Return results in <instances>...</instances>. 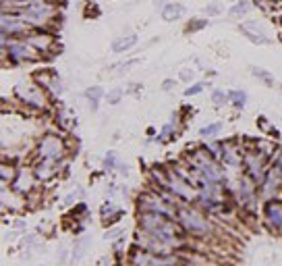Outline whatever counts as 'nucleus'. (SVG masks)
Returning a JSON list of instances; mask_svg holds the SVG:
<instances>
[{
	"label": "nucleus",
	"mask_w": 282,
	"mask_h": 266,
	"mask_svg": "<svg viewBox=\"0 0 282 266\" xmlns=\"http://www.w3.org/2000/svg\"><path fill=\"white\" fill-rule=\"evenodd\" d=\"M251 73L255 75V77L264 84V86H268V88H274L276 86V79H274V75L272 73H268L266 69H259V67H251Z\"/></svg>",
	"instance_id": "nucleus-22"
},
{
	"label": "nucleus",
	"mask_w": 282,
	"mask_h": 266,
	"mask_svg": "<svg viewBox=\"0 0 282 266\" xmlns=\"http://www.w3.org/2000/svg\"><path fill=\"white\" fill-rule=\"evenodd\" d=\"M104 167L106 169H116L118 167V162H116V154H114V152H108V154H106V158H104Z\"/></svg>",
	"instance_id": "nucleus-32"
},
{
	"label": "nucleus",
	"mask_w": 282,
	"mask_h": 266,
	"mask_svg": "<svg viewBox=\"0 0 282 266\" xmlns=\"http://www.w3.org/2000/svg\"><path fill=\"white\" fill-rule=\"evenodd\" d=\"M222 131V125L220 123H210V125H204L199 129V135L204 137V139H212V137H216V133H220Z\"/></svg>",
	"instance_id": "nucleus-24"
},
{
	"label": "nucleus",
	"mask_w": 282,
	"mask_h": 266,
	"mask_svg": "<svg viewBox=\"0 0 282 266\" xmlns=\"http://www.w3.org/2000/svg\"><path fill=\"white\" fill-rule=\"evenodd\" d=\"M0 27H3V40H11V37H27L33 27H29L19 15L15 13H3V19H0Z\"/></svg>",
	"instance_id": "nucleus-8"
},
{
	"label": "nucleus",
	"mask_w": 282,
	"mask_h": 266,
	"mask_svg": "<svg viewBox=\"0 0 282 266\" xmlns=\"http://www.w3.org/2000/svg\"><path fill=\"white\" fill-rule=\"evenodd\" d=\"M181 17H185V7L179 5V3H170V5H166V7L162 9V19L168 21V23L179 21Z\"/></svg>",
	"instance_id": "nucleus-18"
},
{
	"label": "nucleus",
	"mask_w": 282,
	"mask_h": 266,
	"mask_svg": "<svg viewBox=\"0 0 282 266\" xmlns=\"http://www.w3.org/2000/svg\"><path fill=\"white\" fill-rule=\"evenodd\" d=\"M35 173H33V169L29 171V169H17V175H15V179H13V192H17L19 196H27V194H31L33 192V187H35Z\"/></svg>",
	"instance_id": "nucleus-12"
},
{
	"label": "nucleus",
	"mask_w": 282,
	"mask_h": 266,
	"mask_svg": "<svg viewBox=\"0 0 282 266\" xmlns=\"http://www.w3.org/2000/svg\"><path fill=\"white\" fill-rule=\"evenodd\" d=\"M175 86H177V81H175V79H166V81L162 84V90H166V92H168V90H172Z\"/></svg>",
	"instance_id": "nucleus-38"
},
{
	"label": "nucleus",
	"mask_w": 282,
	"mask_h": 266,
	"mask_svg": "<svg viewBox=\"0 0 282 266\" xmlns=\"http://www.w3.org/2000/svg\"><path fill=\"white\" fill-rule=\"evenodd\" d=\"M85 248H88V239H81L75 243V250H73V260H79L85 256Z\"/></svg>",
	"instance_id": "nucleus-27"
},
{
	"label": "nucleus",
	"mask_w": 282,
	"mask_h": 266,
	"mask_svg": "<svg viewBox=\"0 0 282 266\" xmlns=\"http://www.w3.org/2000/svg\"><path fill=\"white\" fill-rule=\"evenodd\" d=\"M264 218L272 231L282 233V200L280 198H268L264 202Z\"/></svg>",
	"instance_id": "nucleus-9"
},
{
	"label": "nucleus",
	"mask_w": 282,
	"mask_h": 266,
	"mask_svg": "<svg viewBox=\"0 0 282 266\" xmlns=\"http://www.w3.org/2000/svg\"><path fill=\"white\" fill-rule=\"evenodd\" d=\"M238 29H241V33H243L249 42H253V44H257V46H266V44L272 42L270 35L266 33V29H264L257 21H243V23L238 25Z\"/></svg>",
	"instance_id": "nucleus-11"
},
{
	"label": "nucleus",
	"mask_w": 282,
	"mask_h": 266,
	"mask_svg": "<svg viewBox=\"0 0 282 266\" xmlns=\"http://www.w3.org/2000/svg\"><path fill=\"white\" fill-rule=\"evenodd\" d=\"M204 88H206V84H195V86H189V88L185 90V96H197V94L204 92Z\"/></svg>",
	"instance_id": "nucleus-33"
},
{
	"label": "nucleus",
	"mask_w": 282,
	"mask_h": 266,
	"mask_svg": "<svg viewBox=\"0 0 282 266\" xmlns=\"http://www.w3.org/2000/svg\"><path fill=\"white\" fill-rule=\"evenodd\" d=\"M3 56L5 60L9 58L11 65H23V63H35L42 58L33 46L27 44L23 37H11V40H3Z\"/></svg>",
	"instance_id": "nucleus-3"
},
{
	"label": "nucleus",
	"mask_w": 282,
	"mask_h": 266,
	"mask_svg": "<svg viewBox=\"0 0 282 266\" xmlns=\"http://www.w3.org/2000/svg\"><path fill=\"white\" fill-rule=\"evenodd\" d=\"M33 79L37 81V86H39V88L48 90V88L54 84V79H56V73H54L52 69H39V71H35V73H33Z\"/></svg>",
	"instance_id": "nucleus-17"
},
{
	"label": "nucleus",
	"mask_w": 282,
	"mask_h": 266,
	"mask_svg": "<svg viewBox=\"0 0 282 266\" xmlns=\"http://www.w3.org/2000/svg\"><path fill=\"white\" fill-rule=\"evenodd\" d=\"M35 158L37 160H52V162H60L67 158V144L58 133H46L42 135V139L37 141L35 148Z\"/></svg>",
	"instance_id": "nucleus-4"
},
{
	"label": "nucleus",
	"mask_w": 282,
	"mask_h": 266,
	"mask_svg": "<svg viewBox=\"0 0 282 266\" xmlns=\"http://www.w3.org/2000/svg\"><path fill=\"white\" fill-rule=\"evenodd\" d=\"M181 79L191 81V79H193V71H191V69H181Z\"/></svg>",
	"instance_id": "nucleus-37"
},
{
	"label": "nucleus",
	"mask_w": 282,
	"mask_h": 266,
	"mask_svg": "<svg viewBox=\"0 0 282 266\" xmlns=\"http://www.w3.org/2000/svg\"><path fill=\"white\" fill-rule=\"evenodd\" d=\"M13 94L21 104H25L31 110H46L48 108V96L44 94V90L39 86H31V84L21 81L13 88Z\"/></svg>",
	"instance_id": "nucleus-7"
},
{
	"label": "nucleus",
	"mask_w": 282,
	"mask_h": 266,
	"mask_svg": "<svg viewBox=\"0 0 282 266\" xmlns=\"http://www.w3.org/2000/svg\"><path fill=\"white\" fill-rule=\"evenodd\" d=\"M175 135H177V133H172V123H168V125H164L162 133L158 135V141H160V144H166V141H170Z\"/></svg>",
	"instance_id": "nucleus-26"
},
{
	"label": "nucleus",
	"mask_w": 282,
	"mask_h": 266,
	"mask_svg": "<svg viewBox=\"0 0 282 266\" xmlns=\"http://www.w3.org/2000/svg\"><path fill=\"white\" fill-rule=\"evenodd\" d=\"M120 229H108L106 233H104V239H116V237H120Z\"/></svg>",
	"instance_id": "nucleus-36"
},
{
	"label": "nucleus",
	"mask_w": 282,
	"mask_h": 266,
	"mask_svg": "<svg viewBox=\"0 0 282 266\" xmlns=\"http://www.w3.org/2000/svg\"><path fill=\"white\" fill-rule=\"evenodd\" d=\"M27 3H35V0H9V9L21 7V5H27ZM42 3H54V5H58V3H62V0H42Z\"/></svg>",
	"instance_id": "nucleus-31"
},
{
	"label": "nucleus",
	"mask_w": 282,
	"mask_h": 266,
	"mask_svg": "<svg viewBox=\"0 0 282 266\" xmlns=\"http://www.w3.org/2000/svg\"><path fill=\"white\" fill-rule=\"evenodd\" d=\"M249 11H251V3H249V0H236V3L230 7L228 15H230V17H243V15H247Z\"/></svg>",
	"instance_id": "nucleus-21"
},
{
	"label": "nucleus",
	"mask_w": 282,
	"mask_h": 266,
	"mask_svg": "<svg viewBox=\"0 0 282 266\" xmlns=\"http://www.w3.org/2000/svg\"><path fill=\"white\" fill-rule=\"evenodd\" d=\"M177 220L181 222V227L185 229V233H191V235H208L212 231V224L210 220L201 214L199 210H193L185 204L179 206V212H177Z\"/></svg>",
	"instance_id": "nucleus-5"
},
{
	"label": "nucleus",
	"mask_w": 282,
	"mask_h": 266,
	"mask_svg": "<svg viewBox=\"0 0 282 266\" xmlns=\"http://www.w3.org/2000/svg\"><path fill=\"white\" fill-rule=\"evenodd\" d=\"M85 98L90 100V106H92V110L96 112V110H98V104H100V100L104 98V90H102L100 86L88 88V90H85Z\"/></svg>",
	"instance_id": "nucleus-20"
},
{
	"label": "nucleus",
	"mask_w": 282,
	"mask_h": 266,
	"mask_svg": "<svg viewBox=\"0 0 282 266\" xmlns=\"http://www.w3.org/2000/svg\"><path fill=\"white\" fill-rule=\"evenodd\" d=\"M206 25H208V21H206V19H197V21L189 23V25H187V29L193 33V31H197V29H201V27H206Z\"/></svg>",
	"instance_id": "nucleus-34"
},
{
	"label": "nucleus",
	"mask_w": 282,
	"mask_h": 266,
	"mask_svg": "<svg viewBox=\"0 0 282 266\" xmlns=\"http://www.w3.org/2000/svg\"><path fill=\"white\" fill-rule=\"evenodd\" d=\"M79 196H83V192H81V189H75V192H73V194H69V196H67L64 204H73V202H75V200H77Z\"/></svg>",
	"instance_id": "nucleus-35"
},
{
	"label": "nucleus",
	"mask_w": 282,
	"mask_h": 266,
	"mask_svg": "<svg viewBox=\"0 0 282 266\" xmlns=\"http://www.w3.org/2000/svg\"><path fill=\"white\" fill-rule=\"evenodd\" d=\"M67 160H60V162H52V160H35L33 165V173L37 177V181H50L54 179L62 169H64Z\"/></svg>",
	"instance_id": "nucleus-13"
},
{
	"label": "nucleus",
	"mask_w": 282,
	"mask_h": 266,
	"mask_svg": "<svg viewBox=\"0 0 282 266\" xmlns=\"http://www.w3.org/2000/svg\"><path fill=\"white\" fill-rule=\"evenodd\" d=\"M187 165L197 175H201L208 181H214V183L224 181V171H222L220 162L208 152V148H195L193 152H189V154H187Z\"/></svg>",
	"instance_id": "nucleus-2"
},
{
	"label": "nucleus",
	"mask_w": 282,
	"mask_h": 266,
	"mask_svg": "<svg viewBox=\"0 0 282 266\" xmlns=\"http://www.w3.org/2000/svg\"><path fill=\"white\" fill-rule=\"evenodd\" d=\"M228 98H230V104L234 106V108H245V104H247V94L243 92V90H232V92H228Z\"/></svg>",
	"instance_id": "nucleus-23"
},
{
	"label": "nucleus",
	"mask_w": 282,
	"mask_h": 266,
	"mask_svg": "<svg viewBox=\"0 0 282 266\" xmlns=\"http://www.w3.org/2000/svg\"><path fill=\"white\" fill-rule=\"evenodd\" d=\"M106 98H108V104H118L120 98H123V90H120V88H114V90H110V92L106 94Z\"/></svg>",
	"instance_id": "nucleus-30"
},
{
	"label": "nucleus",
	"mask_w": 282,
	"mask_h": 266,
	"mask_svg": "<svg viewBox=\"0 0 282 266\" xmlns=\"http://www.w3.org/2000/svg\"><path fill=\"white\" fill-rule=\"evenodd\" d=\"M222 9H224V7H222L220 0H214L212 5H208V7H206V15H208V17H216V15H220V13H222Z\"/></svg>",
	"instance_id": "nucleus-29"
},
{
	"label": "nucleus",
	"mask_w": 282,
	"mask_h": 266,
	"mask_svg": "<svg viewBox=\"0 0 282 266\" xmlns=\"http://www.w3.org/2000/svg\"><path fill=\"white\" fill-rule=\"evenodd\" d=\"M243 158H245V150H241V146H236L234 139L224 141V158H222V165L241 167V165H243Z\"/></svg>",
	"instance_id": "nucleus-14"
},
{
	"label": "nucleus",
	"mask_w": 282,
	"mask_h": 266,
	"mask_svg": "<svg viewBox=\"0 0 282 266\" xmlns=\"http://www.w3.org/2000/svg\"><path fill=\"white\" fill-rule=\"evenodd\" d=\"M9 11L15 13V15H19L33 29H46L58 17V5H54V3H42V0L27 3V5H21V7H13Z\"/></svg>",
	"instance_id": "nucleus-1"
},
{
	"label": "nucleus",
	"mask_w": 282,
	"mask_h": 266,
	"mask_svg": "<svg viewBox=\"0 0 282 266\" xmlns=\"http://www.w3.org/2000/svg\"><path fill=\"white\" fill-rule=\"evenodd\" d=\"M212 100H214L216 106H226V104H230L228 94H224V92H220V90H216V92L212 94Z\"/></svg>",
	"instance_id": "nucleus-28"
},
{
	"label": "nucleus",
	"mask_w": 282,
	"mask_h": 266,
	"mask_svg": "<svg viewBox=\"0 0 282 266\" xmlns=\"http://www.w3.org/2000/svg\"><path fill=\"white\" fill-rule=\"evenodd\" d=\"M15 175H17L15 167H9V165H3V167H0V177H3V183H5V185H7V183H13Z\"/></svg>",
	"instance_id": "nucleus-25"
},
{
	"label": "nucleus",
	"mask_w": 282,
	"mask_h": 266,
	"mask_svg": "<svg viewBox=\"0 0 282 266\" xmlns=\"http://www.w3.org/2000/svg\"><path fill=\"white\" fill-rule=\"evenodd\" d=\"M54 121H56V125H58L60 131H71L73 125H75V117L71 115V112H69L67 108H58V110H56Z\"/></svg>",
	"instance_id": "nucleus-16"
},
{
	"label": "nucleus",
	"mask_w": 282,
	"mask_h": 266,
	"mask_svg": "<svg viewBox=\"0 0 282 266\" xmlns=\"http://www.w3.org/2000/svg\"><path fill=\"white\" fill-rule=\"evenodd\" d=\"M137 33H127V35H120V37H116V40L112 42V52H116V54H120V52H127V50H131L135 44H137Z\"/></svg>",
	"instance_id": "nucleus-15"
},
{
	"label": "nucleus",
	"mask_w": 282,
	"mask_h": 266,
	"mask_svg": "<svg viewBox=\"0 0 282 266\" xmlns=\"http://www.w3.org/2000/svg\"><path fill=\"white\" fill-rule=\"evenodd\" d=\"M15 194H17V192H15ZM15 194H9V192H7V187L3 185V206H5V208L9 206V210H21V208L25 206V202L19 200Z\"/></svg>",
	"instance_id": "nucleus-19"
},
{
	"label": "nucleus",
	"mask_w": 282,
	"mask_h": 266,
	"mask_svg": "<svg viewBox=\"0 0 282 266\" xmlns=\"http://www.w3.org/2000/svg\"><path fill=\"white\" fill-rule=\"evenodd\" d=\"M137 210L139 212H158V214H166L170 218H177V212H179V206L177 204H170L162 194L158 192H145L137 198Z\"/></svg>",
	"instance_id": "nucleus-6"
},
{
	"label": "nucleus",
	"mask_w": 282,
	"mask_h": 266,
	"mask_svg": "<svg viewBox=\"0 0 282 266\" xmlns=\"http://www.w3.org/2000/svg\"><path fill=\"white\" fill-rule=\"evenodd\" d=\"M23 40H27V44L29 46H33L39 54H48V50H52L54 48V44H56V40H54V35L52 33H48V31H42V29H33L27 37H23Z\"/></svg>",
	"instance_id": "nucleus-10"
}]
</instances>
